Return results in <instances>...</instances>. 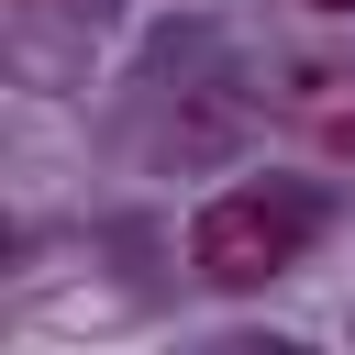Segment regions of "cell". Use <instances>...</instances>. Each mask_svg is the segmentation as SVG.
Here are the masks:
<instances>
[{"label":"cell","mask_w":355,"mask_h":355,"mask_svg":"<svg viewBox=\"0 0 355 355\" xmlns=\"http://www.w3.org/2000/svg\"><path fill=\"white\" fill-rule=\"evenodd\" d=\"M311 233H322L311 189H266V178L255 189H211L200 222H189V266L211 288H266V277H288L311 255Z\"/></svg>","instance_id":"obj_1"},{"label":"cell","mask_w":355,"mask_h":355,"mask_svg":"<svg viewBox=\"0 0 355 355\" xmlns=\"http://www.w3.org/2000/svg\"><path fill=\"white\" fill-rule=\"evenodd\" d=\"M288 122L311 155H355V67H300L288 78Z\"/></svg>","instance_id":"obj_2"},{"label":"cell","mask_w":355,"mask_h":355,"mask_svg":"<svg viewBox=\"0 0 355 355\" xmlns=\"http://www.w3.org/2000/svg\"><path fill=\"white\" fill-rule=\"evenodd\" d=\"M300 11H355V0H300Z\"/></svg>","instance_id":"obj_3"}]
</instances>
